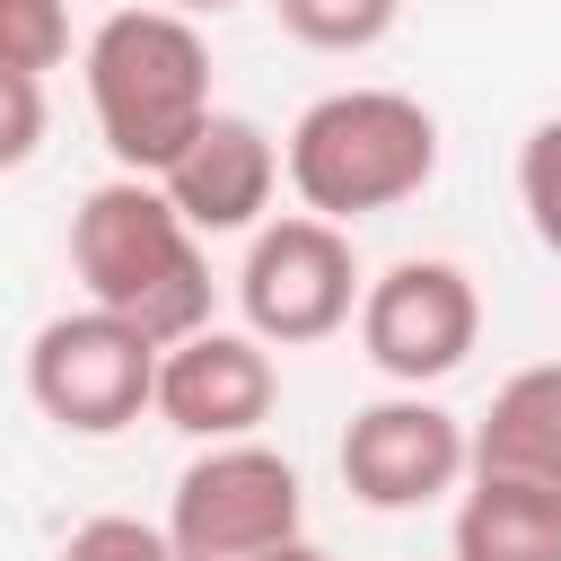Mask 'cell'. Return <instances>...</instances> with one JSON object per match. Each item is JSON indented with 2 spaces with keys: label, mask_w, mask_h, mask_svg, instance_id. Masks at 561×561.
I'll list each match as a JSON object with an SVG mask.
<instances>
[{
  "label": "cell",
  "mask_w": 561,
  "mask_h": 561,
  "mask_svg": "<svg viewBox=\"0 0 561 561\" xmlns=\"http://www.w3.org/2000/svg\"><path fill=\"white\" fill-rule=\"evenodd\" d=\"M70 272H79L88 307H114L158 351L210 324L202 228L167 202L158 175H105L96 193H79V210H70Z\"/></svg>",
  "instance_id": "6da1fadb"
},
{
  "label": "cell",
  "mask_w": 561,
  "mask_h": 561,
  "mask_svg": "<svg viewBox=\"0 0 561 561\" xmlns=\"http://www.w3.org/2000/svg\"><path fill=\"white\" fill-rule=\"evenodd\" d=\"M79 70H88V114H96V131H105L123 175H167L175 149L219 114L210 105V44L167 0L114 9L88 35Z\"/></svg>",
  "instance_id": "7a4b0ae2"
},
{
  "label": "cell",
  "mask_w": 561,
  "mask_h": 561,
  "mask_svg": "<svg viewBox=\"0 0 561 561\" xmlns=\"http://www.w3.org/2000/svg\"><path fill=\"white\" fill-rule=\"evenodd\" d=\"M280 175L298 193V210L316 219H368L412 202L438 175V114L403 88H333L289 123Z\"/></svg>",
  "instance_id": "3957f363"
},
{
  "label": "cell",
  "mask_w": 561,
  "mask_h": 561,
  "mask_svg": "<svg viewBox=\"0 0 561 561\" xmlns=\"http://www.w3.org/2000/svg\"><path fill=\"white\" fill-rule=\"evenodd\" d=\"M307 535L298 465L263 438H219L175 473L167 500V552L175 561H272Z\"/></svg>",
  "instance_id": "277c9868"
},
{
  "label": "cell",
  "mask_w": 561,
  "mask_h": 561,
  "mask_svg": "<svg viewBox=\"0 0 561 561\" xmlns=\"http://www.w3.org/2000/svg\"><path fill=\"white\" fill-rule=\"evenodd\" d=\"M26 403L70 438H123L158 403V342L114 307H70L26 342Z\"/></svg>",
  "instance_id": "5b68a950"
},
{
  "label": "cell",
  "mask_w": 561,
  "mask_h": 561,
  "mask_svg": "<svg viewBox=\"0 0 561 561\" xmlns=\"http://www.w3.org/2000/svg\"><path fill=\"white\" fill-rule=\"evenodd\" d=\"M359 263H351V228L342 219H263L254 245H245V272H237V307H245V333L272 342V351H307L324 333H342L359 316Z\"/></svg>",
  "instance_id": "8992f818"
},
{
  "label": "cell",
  "mask_w": 561,
  "mask_h": 561,
  "mask_svg": "<svg viewBox=\"0 0 561 561\" xmlns=\"http://www.w3.org/2000/svg\"><path fill=\"white\" fill-rule=\"evenodd\" d=\"M465 473H473V430L447 403H430L421 386L359 403L351 430H342V491L359 508L403 517V508H430V500L465 491Z\"/></svg>",
  "instance_id": "52a82bcc"
},
{
  "label": "cell",
  "mask_w": 561,
  "mask_h": 561,
  "mask_svg": "<svg viewBox=\"0 0 561 561\" xmlns=\"http://www.w3.org/2000/svg\"><path fill=\"white\" fill-rule=\"evenodd\" d=\"M482 342V298L456 263L438 254H403L359 289V351L394 377V386H438L473 359Z\"/></svg>",
  "instance_id": "ba28073f"
},
{
  "label": "cell",
  "mask_w": 561,
  "mask_h": 561,
  "mask_svg": "<svg viewBox=\"0 0 561 561\" xmlns=\"http://www.w3.org/2000/svg\"><path fill=\"white\" fill-rule=\"evenodd\" d=\"M280 403V368H272V342L237 333V324H202L184 342L158 351V421L219 447V438H254Z\"/></svg>",
  "instance_id": "9c48e42d"
},
{
  "label": "cell",
  "mask_w": 561,
  "mask_h": 561,
  "mask_svg": "<svg viewBox=\"0 0 561 561\" xmlns=\"http://www.w3.org/2000/svg\"><path fill=\"white\" fill-rule=\"evenodd\" d=\"M158 184H167V202H175L202 237H237V228H263L272 184H280V149H272V131H263L254 114H210V123L175 149V167H167Z\"/></svg>",
  "instance_id": "30bf717a"
},
{
  "label": "cell",
  "mask_w": 561,
  "mask_h": 561,
  "mask_svg": "<svg viewBox=\"0 0 561 561\" xmlns=\"http://www.w3.org/2000/svg\"><path fill=\"white\" fill-rule=\"evenodd\" d=\"M447 552L456 561H561V491L517 482V473H465Z\"/></svg>",
  "instance_id": "8fae6325"
},
{
  "label": "cell",
  "mask_w": 561,
  "mask_h": 561,
  "mask_svg": "<svg viewBox=\"0 0 561 561\" xmlns=\"http://www.w3.org/2000/svg\"><path fill=\"white\" fill-rule=\"evenodd\" d=\"M473 473H517L561 491V359H535L491 394V412L473 421Z\"/></svg>",
  "instance_id": "7c38bea8"
},
{
  "label": "cell",
  "mask_w": 561,
  "mask_h": 561,
  "mask_svg": "<svg viewBox=\"0 0 561 561\" xmlns=\"http://www.w3.org/2000/svg\"><path fill=\"white\" fill-rule=\"evenodd\" d=\"M272 18L307 44V53H368L394 35L403 0H272Z\"/></svg>",
  "instance_id": "4fadbf2b"
},
{
  "label": "cell",
  "mask_w": 561,
  "mask_h": 561,
  "mask_svg": "<svg viewBox=\"0 0 561 561\" xmlns=\"http://www.w3.org/2000/svg\"><path fill=\"white\" fill-rule=\"evenodd\" d=\"M70 61V9L61 0H0V70H61Z\"/></svg>",
  "instance_id": "5bb4252c"
},
{
  "label": "cell",
  "mask_w": 561,
  "mask_h": 561,
  "mask_svg": "<svg viewBox=\"0 0 561 561\" xmlns=\"http://www.w3.org/2000/svg\"><path fill=\"white\" fill-rule=\"evenodd\" d=\"M517 202H526V228L543 254H561V114H543L517 149Z\"/></svg>",
  "instance_id": "9a60e30c"
},
{
  "label": "cell",
  "mask_w": 561,
  "mask_h": 561,
  "mask_svg": "<svg viewBox=\"0 0 561 561\" xmlns=\"http://www.w3.org/2000/svg\"><path fill=\"white\" fill-rule=\"evenodd\" d=\"M53 561H175L167 552V526H140V517H88L70 526V543Z\"/></svg>",
  "instance_id": "2e32d148"
},
{
  "label": "cell",
  "mask_w": 561,
  "mask_h": 561,
  "mask_svg": "<svg viewBox=\"0 0 561 561\" xmlns=\"http://www.w3.org/2000/svg\"><path fill=\"white\" fill-rule=\"evenodd\" d=\"M35 149H44V79L0 70V175H9V167H26Z\"/></svg>",
  "instance_id": "e0dca14e"
},
{
  "label": "cell",
  "mask_w": 561,
  "mask_h": 561,
  "mask_svg": "<svg viewBox=\"0 0 561 561\" xmlns=\"http://www.w3.org/2000/svg\"><path fill=\"white\" fill-rule=\"evenodd\" d=\"M272 561H333V552H324V543H307V535H298V543H280V552H272Z\"/></svg>",
  "instance_id": "ac0fdd59"
},
{
  "label": "cell",
  "mask_w": 561,
  "mask_h": 561,
  "mask_svg": "<svg viewBox=\"0 0 561 561\" xmlns=\"http://www.w3.org/2000/svg\"><path fill=\"white\" fill-rule=\"evenodd\" d=\"M167 9H184V18H219V9H237V0H167Z\"/></svg>",
  "instance_id": "d6986e66"
}]
</instances>
